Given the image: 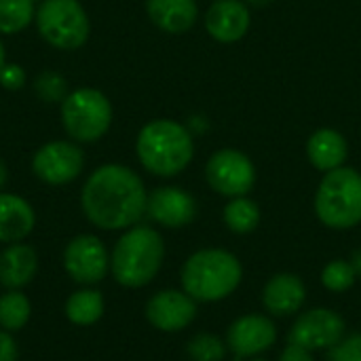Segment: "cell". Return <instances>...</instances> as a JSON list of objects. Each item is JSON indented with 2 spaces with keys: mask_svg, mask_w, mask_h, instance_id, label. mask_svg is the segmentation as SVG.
I'll list each match as a JSON object with an SVG mask.
<instances>
[{
  "mask_svg": "<svg viewBox=\"0 0 361 361\" xmlns=\"http://www.w3.org/2000/svg\"><path fill=\"white\" fill-rule=\"evenodd\" d=\"M34 89H36L38 97L44 102H63L68 95V82L57 72H42L36 78Z\"/></svg>",
  "mask_w": 361,
  "mask_h": 361,
  "instance_id": "27",
  "label": "cell"
},
{
  "mask_svg": "<svg viewBox=\"0 0 361 361\" xmlns=\"http://www.w3.org/2000/svg\"><path fill=\"white\" fill-rule=\"evenodd\" d=\"M19 349L11 332L0 330V361H17Z\"/></svg>",
  "mask_w": 361,
  "mask_h": 361,
  "instance_id": "30",
  "label": "cell"
},
{
  "mask_svg": "<svg viewBox=\"0 0 361 361\" xmlns=\"http://www.w3.org/2000/svg\"><path fill=\"white\" fill-rule=\"evenodd\" d=\"M357 279V273L351 262L345 260H332L324 271H322V283L330 292H347Z\"/></svg>",
  "mask_w": 361,
  "mask_h": 361,
  "instance_id": "26",
  "label": "cell"
},
{
  "mask_svg": "<svg viewBox=\"0 0 361 361\" xmlns=\"http://www.w3.org/2000/svg\"><path fill=\"white\" fill-rule=\"evenodd\" d=\"M36 17L34 0H0V34H17Z\"/></svg>",
  "mask_w": 361,
  "mask_h": 361,
  "instance_id": "24",
  "label": "cell"
},
{
  "mask_svg": "<svg viewBox=\"0 0 361 361\" xmlns=\"http://www.w3.org/2000/svg\"><path fill=\"white\" fill-rule=\"evenodd\" d=\"M186 353L192 361H222L226 357V343L214 334H197L188 341Z\"/></svg>",
  "mask_w": 361,
  "mask_h": 361,
  "instance_id": "25",
  "label": "cell"
},
{
  "mask_svg": "<svg viewBox=\"0 0 361 361\" xmlns=\"http://www.w3.org/2000/svg\"><path fill=\"white\" fill-rule=\"evenodd\" d=\"M25 70L17 63H4V68L0 70V85L6 91H19L25 85Z\"/></svg>",
  "mask_w": 361,
  "mask_h": 361,
  "instance_id": "29",
  "label": "cell"
},
{
  "mask_svg": "<svg viewBox=\"0 0 361 361\" xmlns=\"http://www.w3.org/2000/svg\"><path fill=\"white\" fill-rule=\"evenodd\" d=\"M4 63H6V55H4V44L0 40V70L4 68Z\"/></svg>",
  "mask_w": 361,
  "mask_h": 361,
  "instance_id": "34",
  "label": "cell"
},
{
  "mask_svg": "<svg viewBox=\"0 0 361 361\" xmlns=\"http://www.w3.org/2000/svg\"><path fill=\"white\" fill-rule=\"evenodd\" d=\"M328 361H361V334L343 338L328 351Z\"/></svg>",
  "mask_w": 361,
  "mask_h": 361,
  "instance_id": "28",
  "label": "cell"
},
{
  "mask_svg": "<svg viewBox=\"0 0 361 361\" xmlns=\"http://www.w3.org/2000/svg\"><path fill=\"white\" fill-rule=\"evenodd\" d=\"M135 150L140 163L150 173L171 178L188 167L195 154V144L184 125L169 118H159L142 127Z\"/></svg>",
  "mask_w": 361,
  "mask_h": 361,
  "instance_id": "2",
  "label": "cell"
},
{
  "mask_svg": "<svg viewBox=\"0 0 361 361\" xmlns=\"http://www.w3.org/2000/svg\"><path fill=\"white\" fill-rule=\"evenodd\" d=\"M146 214L167 228H182L190 224L197 216V201L182 188L163 186L148 195Z\"/></svg>",
  "mask_w": 361,
  "mask_h": 361,
  "instance_id": "14",
  "label": "cell"
},
{
  "mask_svg": "<svg viewBox=\"0 0 361 361\" xmlns=\"http://www.w3.org/2000/svg\"><path fill=\"white\" fill-rule=\"evenodd\" d=\"M309 161L319 171H332L343 167L347 159V140L336 129H319L307 142Z\"/></svg>",
  "mask_w": 361,
  "mask_h": 361,
  "instance_id": "20",
  "label": "cell"
},
{
  "mask_svg": "<svg viewBox=\"0 0 361 361\" xmlns=\"http://www.w3.org/2000/svg\"><path fill=\"white\" fill-rule=\"evenodd\" d=\"M61 125L76 142H97L112 125V104L97 89H76L61 102Z\"/></svg>",
  "mask_w": 361,
  "mask_h": 361,
  "instance_id": "6",
  "label": "cell"
},
{
  "mask_svg": "<svg viewBox=\"0 0 361 361\" xmlns=\"http://www.w3.org/2000/svg\"><path fill=\"white\" fill-rule=\"evenodd\" d=\"M205 178L209 186L224 195V197H245L254 182H256V169L252 161L233 148L218 150L205 167Z\"/></svg>",
  "mask_w": 361,
  "mask_h": 361,
  "instance_id": "9",
  "label": "cell"
},
{
  "mask_svg": "<svg viewBox=\"0 0 361 361\" xmlns=\"http://www.w3.org/2000/svg\"><path fill=\"white\" fill-rule=\"evenodd\" d=\"M351 264H353V269H355L357 277H361V250H357V252L353 254V260H351Z\"/></svg>",
  "mask_w": 361,
  "mask_h": 361,
  "instance_id": "32",
  "label": "cell"
},
{
  "mask_svg": "<svg viewBox=\"0 0 361 361\" xmlns=\"http://www.w3.org/2000/svg\"><path fill=\"white\" fill-rule=\"evenodd\" d=\"M150 21L167 34H184L197 21L195 0H146Z\"/></svg>",
  "mask_w": 361,
  "mask_h": 361,
  "instance_id": "18",
  "label": "cell"
},
{
  "mask_svg": "<svg viewBox=\"0 0 361 361\" xmlns=\"http://www.w3.org/2000/svg\"><path fill=\"white\" fill-rule=\"evenodd\" d=\"M252 361H269V360H252Z\"/></svg>",
  "mask_w": 361,
  "mask_h": 361,
  "instance_id": "36",
  "label": "cell"
},
{
  "mask_svg": "<svg viewBox=\"0 0 361 361\" xmlns=\"http://www.w3.org/2000/svg\"><path fill=\"white\" fill-rule=\"evenodd\" d=\"M317 218L334 228L345 231L361 222V176L351 167H338L324 176L315 195Z\"/></svg>",
  "mask_w": 361,
  "mask_h": 361,
  "instance_id": "5",
  "label": "cell"
},
{
  "mask_svg": "<svg viewBox=\"0 0 361 361\" xmlns=\"http://www.w3.org/2000/svg\"><path fill=\"white\" fill-rule=\"evenodd\" d=\"M148 322L161 332H180L197 317V300L186 292L163 290L157 292L146 305Z\"/></svg>",
  "mask_w": 361,
  "mask_h": 361,
  "instance_id": "13",
  "label": "cell"
},
{
  "mask_svg": "<svg viewBox=\"0 0 361 361\" xmlns=\"http://www.w3.org/2000/svg\"><path fill=\"white\" fill-rule=\"evenodd\" d=\"M224 222L237 235H247L260 224V207L247 197H235L224 207Z\"/></svg>",
  "mask_w": 361,
  "mask_h": 361,
  "instance_id": "23",
  "label": "cell"
},
{
  "mask_svg": "<svg viewBox=\"0 0 361 361\" xmlns=\"http://www.w3.org/2000/svg\"><path fill=\"white\" fill-rule=\"evenodd\" d=\"M34 19L40 36L61 51L82 47L91 34L89 17L78 0H42Z\"/></svg>",
  "mask_w": 361,
  "mask_h": 361,
  "instance_id": "7",
  "label": "cell"
},
{
  "mask_svg": "<svg viewBox=\"0 0 361 361\" xmlns=\"http://www.w3.org/2000/svg\"><path fill=\"white\" fill-rule=\"evenodd\" d=\"M252 4H256V6H264V4H269L271 0H250Z\"/></svg>",
  "mask_w": 361,
  "mask_h": 361,
  "instance_id": "35",
  "label": "cell"
},
{
  "mask_svg": "<svg viewBox=\"0 0 361 361\" xmlns=\"http://www.w3.org/2000/svg\"><path fill=\"white\" fill-rule=\"evenodd\" d=\"M32 315V305L25 294L19 290H11L0 296V328L6 332H17L25 328Z\"/></svg>",
  "mask_w": 361,
  "mask_h": 361,
  "instance_id": "22",
  "label": "cell"
},
{
  "mask_svg": "<svg viewBox=\"0 0 361 361\" xmlns=\"http://www.w3.org/2000/svg\"><path fill=\"white\" fill-rule=\"evenodd\" d=\"M148 192L142 178L125 165H102L85 182L80 205L87 220L104 231L133 226L146 214Z\"/></svg>",
  "mask_w": 361,
  "mask_h": 361,
  "instance_id": "1",
  "label": "cell"
},
{
  "mask_svg": "<svg viewBox=\"0 0 361 361\" xmlns=\"http://www.w3.org/2000/svg\"><path fill=\"white\" fill-rule=\"evenodd\" d=\"M345 319L332 309H311L302 313L288 334V345L307 351H330L345 338Z\"/></svg>",
  "mask_w": 361,
  "mask_h": 361,
  "instance_id": "8",
  "label": "cell"
},
{
  "mask_svg": "<svg viewBox=\"0 0 361 361\" xmlns=\"http://www.w3.org/2000/svg\"><path fill=\"white\" fill-rule=\"evenodd\" d=\"M85 167L82 150L72 142H49L40 146L32 159L34 176L51 186H63L74 182Z\"/></svg>",
  "mask_w": 361,
  "mask_h": 361,
  "instance_id": "10",
  "label": "cell"
},
{
  "mask_svg": "<svg viewBox=\"0 0 361 361\" xmlns=\"http://www.w3.org/2000/svg\"><path fill=\"white\" fill-rule=\"evenodd\" d=\"M6 180H8V171H6V165H4V161L0 159V188L6 184Z\"/></svg>",
  "mask_w": 361,
  "mask_h": 361,
  "instance_id": "33",
  "label": "cell"
},
{
  "mask_svg": "<svg viewBox=\"0 0 361 361\" xmlns=\"http://www.w3.org/2000/svg\"><path fill=\"white\" fill-rule=\"evenodd\" d=\"M277 341L275 324L262 315H245L233 322L226 334V347L235 353L237 361L256 357L269 351Z\"/></svg>",
  "mask_w": 361,
  "mask_h": 361,
  "instance_id": "12",
  "label": "cell"
},
{
  "mask_svg": "<svg viewBox=\"0 0 361 361\" xmlns=\"http://www.w3.org/2000/svg\"><path fill=\"white\" fill-rule=\"evenodd\" d=\"M279 361H315L311 351L302 349V347H296V345H288L281 353Z\"/></svg>",
  "mask_w": 361,
  "mask_h": 361,
  "instance_id": "31",
  "label": "cell"
},
{
  "mask_svg": "<svg viewBox=\"0 0 361 361\" xmlns=\"http://www.w3.org/2000/svg\"><path fill=\"white\" fill-rule=\"evenodd\" d=\"M163 258V237L150 226H133L116 241L110 256V269L121 286L144 288L161 271Z\"/></svg>",
  "mask_w": 361,
  "mask_h": 361,
  "instance_id": "3",
  "label": "cell"
},
{
  "mask_svg": "<svg viewBox=\"0 0 361 361\" xmlns=\"http://www.w3.org/2000/svg\"><path fill=\"white\" fill-rule=\"evenodd\" d=\"M205 27L220 42L241 40L250 27V11L241 0H216L205 15Z\"/></svg>",
  "mask_w": 361,
  "mask_h": 361,
  "instance_id": "15",
  "label": "cell"
},
{
  "mask_svg": "<svg viewBox=\"0 0 361 361\" xmlns=\"http://www.w3.org/2000/svg\"><path fill=\"white\" fill-rule=\"evenodd\" d=\"M241 277V262L226 250H201L182 267L184 292L199 302H218L231 296Z\"/></svg>",
  "mask_w": 361,
  "mask_h": 361,
  "instance_id": "4",
  "label": "cell"
},
{
  "mask_svg": "<svg viewBox=\"0 0 361 361\" xmlns=\"http://www.w3.org/2000/svg\"><path fill=\"white\" fill-rule=\"evenodd\" d=\"M63 267L68 275L78 283H99L108 269L110 258L106 252V245L95 235H78L74 237L63 252Z\"/></svg>",
  "mask_w": 361,
  "mask_h": 361,
  "instance_id": "11",
  "label": "cell"
},
{
  "mask_svg": "<svg viewBox=\"0 0 361 361\" xmlns=\"http://www.w3.org/2000/svg\"><path fill=\"white\" fill-rule=\"evenodd\" d=\"M38 269L36 252L25 243H11L0 254V283L8 290L27 286Z\"/></svg>",
  "mask_w": 361,
  "mask_h": 361,
  "instance_id": "19",
  "label": "cell"
},
{
  "mask_svg": "<svg viewBox=\"0 0 361 361\" xmlns=\"http://www.w3.org/2000/svg\"><path fill=\"white\" fill-rule=\"evenodd\" d=\"M66 317L76 326H93L104 315V298L97 290H78L66 302Z\"/></svg>",
  "mask_w": 361,
  "mask_h": 361,
  "instance_id": "21",
  "label": "cell"
},
{
  "mask_svg": "<svg viewBox=\"0 0 361 361\" xmlns=\"http://www.w3.org/2000/svg\"><path fill=\"white\" fill-rule=\"evenodd\" d=\"M307 298V288L298 275L292 273H279L269 279L262 292V302L269 313L275 317H288L294 315Z\"/></svg>",
  "mask_w": 361,
  "mask_h": 361,
  "instance_id": "16",
  "label": "cell"
},
{
  "mask_svg": "<svg viewBox=\"0 0 361 361\" xmlns=\"http://www.w3.org/2000/svg\"><path fill=\"white\" fill-rule=\"evenodd\" d=\"M36 224L32 205L11 192H0V243H19L25 239Z\"/></svg>",
  "mask_w": 361,
  "mask_h": 361,
  "instance_id": "17",
  "label": "cell"
}]
</instances>
